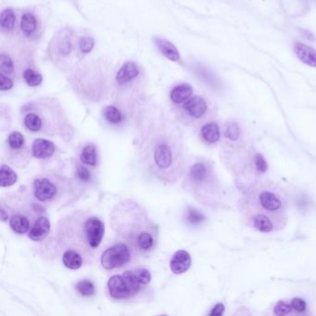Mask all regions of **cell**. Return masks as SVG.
<instances>
[{
	"label": "cell",
	"instance_id": "obj_1",
	"mask_svg": "<svg viewBox=\"0 0 316 316\" xmlns=\"http://www.w3.org/2000/svg\"><path fill=\"white\" fill-rule=\"evenodd\" d=\"M112 225L123 243L132 252L144 254L157 244L158 229L139 204L125 200L117 205L112 214Z\"/></svg>",
	"mask_w": 316,
	"mask_h": 316
},
{
	"label": "cell",
	"instance_id": "obj_2",
	"mask_svg": "<svg viewBox=\"0 0 316 316\" xmlns=\"http://www.w3.org/2000/svg\"><path fill=\"white\" fill-rule=\"evenodd\" d=\"M148 168L153 175L167 183H174L180 176L181 150L179 142L166 136H158L141 146Z\"/></svg>",
	"mask_w": 316,
	"mask_h": 316
},
{
	"label": "cell",
	"instance_id": "obj_3",
	"mask_svg": "<svg viewBox=\"0 0 316 316\" xmlns=\"http://www.w3.org/2000/svg\"><path fill=\"white\" fill-rule=\"evenodd\" d=\"M132 250L123 242L113 245L102 253L100 263L106 270H113L121 268L125 264H129L132 259Z\"/></svg>",
	"mask_w": 316,
	"mask_h": 316
},
{
	"label": "cell",
	"instance_id": "obj_4",
	"mask_svg": "<svg viewBox=\"0 0 316 316\" xmlns=\"http://www.w3.org/2000/svg\"><path fill=\"white\" fill-rule=\"evenodd\" d=\"M58 186L47 177L37 178L33 183L34 197L42 202H47L58 195Z\"/></svg>",
	"mask_w": 316,
	"mask_h": 316
},
{
	"label": "cell",
	"instance_id": "obj_5",
	"mask_svg": "<svg viewBox=\"0 0 316 316\" xmlns=\"http://www.w3.org/2000/svg\"><path fill=\"white\" fill-rule=\"evenodd\" d=\"M108 289L111 297L115 300L126 301L134 297L132 290L123 275H115L111 277L108 282Z\"/></svg>",
	"mask_w": 316,
	"mask_h": 316
},
{
	"label": "cell",
	"instance_id": "obj_6",
	"mask_svg": "<svg viewBox=\"0 0 316 316\" xmlns=\"http://www.w3.org/2000/svg\"><path fill=\"white\" fill-rule=\"evenodd\" d=\"M259 204L264 211L269 212H277L283 208L282 199L277 196L275 192L264 190L260 193Z\"/></svg>",
	"mask_w": 316,
	"mask_h": 316
},
{
	"label": "cell",
	"instance_id": "obj_7",
	"mask_svg": "<svg viewBox=\"0 0 316 316\" xmlns=\"http://www.w3.org/2000/svg\"><path fill=\"white\" fill-rule=\"evenodd\" d=\"M191 266L190 254L185 250H178L171 258L170 263L171 271L175 275L184 274Z\"/></svg>",
	"mask_w": 316,
	"mask_h": 316
},
{
	"label": "cell",
	"instance_id": "obj_8",
	"mask_svg": "<svg viewBox=\"0 0 316 316\" xmlns=\"http://www.w3.org/2000/svg\"><path fill=\"white\" fill-rule=\"evenodd\" d=\"M50 232L49 220L45 216L37 218L35 223L28 233V237L33 241H41L45 239Z\"/></svg>",
	"mask_w": 316,
	"mask_h": 316
},
{
	"label": "cell",
	"instance_id": "obj_9",
	"mask_svg": "<svg viewBox=\"0 0 316 316\" xmlns=\"http://www.w3.org/2000/svg\"><path fill=\"white\" fill-rule=\"evenodd\" d=\"M183 108L192 118L199 119L207 112V103L200 97H193L184 102Z\"/></svg>",
	"mask_w": 316,
	"mask_h": 316
},
{
	"label": "cell",
	"instance_id": "obj_10",
	"mask_svg": "<svg viewBox=\"0 0 316 316\" xmlns=\"http://www.w3.org/2000/svg\"><path fill=\"white\" fill-rule=\"evenodd\" d=\"M55 152V146L51 141L46 139H38L33 141L32 153L33 157L37 158H46L51 157Z\"/></svg>",
	"mask_w": 316,
	"mask_h": 316
},
{
	"label": "cell",
	"instance_id": "obj_11",
	"mask_svg": "<svg viewBox=\"0 0 316 316\" xmlns=\"http://www.w3.org/2000/svg\"><path fill=\"white\" fill-rule=\"evenodd\" d=\"M139 73V68L135 62L126 61L119 70L116 75V81L120 85H125L135 79Z\"/></svg>",
	"mask_w": 316,
	"mask_h": 316
},
{
	"label": "cell",
	"instance_id": "obj_12",
	"mask_svg": "<svg viewBox=\"0 0 316 316\" xmlns=\"http://www.w3.org/2000/svg\"><path fill=\"white\" fill-rule=\"evenodd\" d=\"M294 50L298 56L305 64L316 67V50L302 43H296Z\"/></svg>",
	"mask_w": 316,
	"mask_h": 316
},
{
	"label": "cell",
	"instance_id": "obj_13",
	"mask_svg": "<svg viewBox=\"0 0 316 316\" xmlns=\"http://www.w3.org/2000/svg\"><path fill=\"white\" fill-rule=\"evenodd\" d=\"M155 44L158 46L159 51L168 59L171 61H178L180 59V54L175 46L168 40L155 37Z\"/></svg>",
	"mask_w": 316,
	"mask_h": 316
},
{
	"label": "cell",
	"instance_id": "obj_14",
	"mask_svg": "<svg viewBox=\"0 0 316 316\" xmlns=\"http://www.w3.org/2000/svg\"><path fill=\"white\" fill-rule=\"evenodd\" d=\"M62 263L67 268L72 270H77L84 264V259L77 250H65L62 255Z\"/></svg>",
	"mask_w": 316,
	"mask_h": 316
},
{
	"label": "cell",
	"instance_id": "obj_15",
	"mask_svg": "<svg viewBox=\"0 0 316 316\" xmlns=\"http://www.w3.org/2000/svg\"><path fill=\"white\" fill-rule=\"evenodd\" d=\"M9 225L11 229L20 235H23L30 229V222L29 219L23 214H13L9 220Z\"/></svg>",
	"mask_w": 316,
	"mask_h": 316
},
{
	"label": "cell",
	"instance_id": "obj_16",
	"mask_svg": "<svg viewBox=\"0 0 316 316\" xmlns=\"http://www.w3.org/2000/svg\"><path fill=\"white\" fill-rule=\"evenodd\" d=\"M192 90L191 86L187 84L184 85H180V86H175L171 92V101L175 104H180L185 102L187 99L191 97Z\"/></svg>",
	"mask_w": 316,
	"mask_h": 316
},
{
	"label": "cell",
	"instance_id": "obj_17",
	"mask_svg": "<svg viewBox=\"0 0 316 316\" xmlns=\"http://www.w3.org/2000/svg\"><path fill=\"white\" fill-rule=\"evenodd\" d=\"M18 180L17 173L7 165H1L0 170V185L1 187H7L13 185Z\"/></svg>",
	"mask_w": 316,
	"mask_h": 316
},
{
	"label": "cell",
	"instance_id": "obj_18",
	"mask_svg": "<svg viewBox=\"0 0 316 316\" xmlns=\"http://www.w3.org/2000/svg\"><path fill=\"white\" fill-rule=\"evenodd\" d=\"M202 138L209 143H216L220 139V129L219 126L214 123H210L203 125L201 128Z\"/></svg>",
	"mask_w": 316,
	"mask_h": 316
},
{
	"label": "cell",
	"instance_id": "obj_19",
	"mask_svg": "<svg viewBox=\"0 0 316 316\" xmlns=\"http://www.w3.org/2000/svg\"><path fill=\"white\" fill-rule=\"evenodd\" d=\"M253 226L263 233H270L274 230V224L271 222L270 218L265 214L259 213L252 219Z\"/></svg>",
	"mask_w": 316,
	"mask_h": 316
},
{
	"label": "cell",
	"instance_id": "obj_20",
	"mask_svg": "<svg viewBox=\"0 0 316 316\" xmlns=\"http://www.w3.org/2000/svg\"><path fill=\"white\" fill-rule=\"evenodd\" d=\"M21 31L26 36H31L36 30V20L33 14L24 13L20 20Z\"/></svg>",
	"mask_w": 316,
	"mask_h": 316
},
{
	"label": "cell",
	"instance_id": "obj_21",
	"mask_svg": "<svg viewBox=\"0 0 316 316\" xmlns=\"http://www.w3.org/2000/svg\"><path fill=\"white\" fill-rule=\"evenodd\" d=\"M16 21V15L11 8H5L0 14L1 27L7 31L13 29Z\"/></svg>",
	"mask_w": 316,
	"mask_h": 316
},
{
	"label": "cell",
	"instance_id": "obj_22",
	"mask_svg": "<svg viewBox=\"0 0 316 316\" xmlns=\"http://www.w3.org/2000/svg\"><path fill=\"white\" fill-rule=\"evenodd\" d=\"M81 161L84 164L95 166L97 164V150L94 145H87L83 149L81 154Z\"/></svg>",
	"mask_w": 316,
	"mask_h": 316
},
{
	"label": "cell",
	"instance_id": "obj_23",
	"mask_svg": "<svg viewBox=\"0 0 316 316\" xmlns=\"http://www.w3.org/2000/svg\"><path fill=\"white\" fill-rule=\"evenodd\" d=\"M189 175L195 183H202L208 176V170L203 163L197 162L192 166Z\"/></svg>",
	"mask_w": 316,
	"mask_h": 316
},
{
	"label": "cell",
	"instance_id": "obj_24",
	"mask_svg": "<svg viewBox=\"0 0 316 316\" xmlns=\"http://www.w3.org/2000/svg\"><path fill=\"white\" fill-rule=\"evenodd\" d=\"M27 129L32 132H38L42 129V120L38 115L34 113H28L23 120Z\"/></svg>",
	"mask_w": 316,
	"mask_h": 316
},
{
	"label": "cell",
	"instance_id": "obj_25",
	"mask_svg": "<svg viewBox=\"0 0 316 316\" xmlns=\"http://www.w3.org/2000/svg\"><path fill=\"white\" fill-rule=\"evenodd\" d=\"M104 117L109 123L113 124V125L120 124L122 122V119H123L122 113L114 106L106 107L105 110H104Z\"/></svg>",
	"mask_w": 316,
	"mask_h": 316
},
{
	"label": "cell",
	"instance_id": "obj_26",
	"mask_svg": "<svg viewBox=\"0 0 316 316\" xmlns=\"http://www.w3.org/2000/svg\"><path fill=\"white\" fill-rule=\"evenodd\" d=\"M75 289L82 296H92L93 294H95V292H96L94 284L91 281H89V280H82V281H80V282L76 284Z\"/></svg>",
	"mask_w": 316,
	"mask_h": 316
},
{
	"label": "cell",
	"instance_id": "obj_27",
	"mask_svg": "<svg viewBox=\"0 0 316 316\" xmlns=\"http://www.w3.org/2000/svg\"><path fill=\"white\" fill-rule=\"evenodd\" d=\"M23 79L27 85L30 86H37L41 85L43 78L39 73H34L33 70L27 69L23 72Z\"/></svg>",
	"mask_w": 316,
	"mask_h": 316
},
{
	"label": "cell",
	"instance_id": "obj_28",
	"mask_svg": "<svg viewBox=\"0 0 316 316\" xmlns=\"http://www.w3.org/2000/svg\"><path fill=\"white\" fill-rule=\"evenodd\" d=\"M7 144L10 147V149H12L14 151L20 150L24 145V138L20 132L15 131L8 136Z\"/></svg>",
	"mask_w": 316,
	"mask_h": 316
},
{
	"label": "cell",
	"instance_id": "obj_29",
	"mask_svg": "<svg viewBox=\"0 0 316 316\" xmlns=\"http://www.w3.org/2000/svg\"><path fill=\"white\" fill-rule=\"evenodd\" d=\"M0 71L2 73L10 74L13 73L14 66L12 59L6 54L0 55Z\"/></svg>",
	"mask_w": 316,
	"mask_h": 316
},
{
	"label": "cell",
	"instance_id": "obj_30",
	"mask_svg": "<svg viewBox=\"0 0 316 316\" xmlns=\"http://www.w3.org/2000/svg\"><path fill=\"white\" fill-rule=\"evenodd\" d=\"M79 46L82 52L85 54L91 52L95 46V40L93 39L92 37H87V36L82 37L80 39Z\"/></svg>",
	"mask_w": 316,
	"mask_h": 316
},
{
	"label": "cell",
	"instance_id": "obj_31",
	"mask_svg": "<svg viewBox=\"0 0 316 316\" xmlns=\"http://www.w3.org/2000/svg\"><path fill=\"white\" fill-rule=\"evenodd\" d=\"M135 272H136V275L139 278L140 283L144 286H147L148 284H150L151 280H152V274L150 271L147 270L145 268H141V269H138Z\"/></svg>",
	"mask_w": 316,
	"mask_h": 316
},
{
	"label": "cell",
	"instance_id": "obj_32",
	"mask_svg": "<svg viewBox=\"0 0 316 316\" xmlns=\"http://www.w3.org/2000/svg\"><path fill=\"white\" fill-rule=\"evenodd\" d=\"M187 221L192 224H198L204 221V216L194 209H189L187 212Z\"/></svg>",
	"mask_w": 316,
	"mask_h": 316
},
{
	"label": "cell",
	"instance_id": "obj_33",
	"mask_svg": "<svg viewBox=\"0 0 316 316\" xmlns=\"http://www.w3.org/2000/svg\"><path fill=\"white\" fill-rule=\"evenodd\" d=\"M292 310L293 308L290 304L284 303V302H279L275 307V315L276 316H286V315H289Z\"/></svg>",
	"mask_w": 316,
	"mask_h": 316
},
{
	"label": "cell",
	"instance_id": "obj_34",
	"mask_svg": "<svg viewBox=\"0 0 316 316\" xmlns=\"http://www.w3.org/2000/svg\"><path fill=\"white\" fill-rule=\"evenodd\" d=\"M225 136L227 139L233 140V141L237 140L240 136V129H239L238 125L237 124H232V125H229L226 129Z\"/></svg>",
	"mask_w": 316,
	"mask_h": 316
},
{
	"label": "cell",
	"instance_id": "obj_35",
	"mask_svg": "<svg viewBox=\"0 0 316 316\" xmlns=\"http://www.w3.org/2000/svg\"><path fill=\"white\" fill-rule=\"evenodd\" d=\"M13 87V81L8 78L3 73H0V89L2 91H7Z\"/></svg>",
	"mask_w": 316,
	"mask_h": 316
},
{
	"label": "cell",
	"instance_id": "obj_36",
	"mask_svg": "<svg viewBox=\"0 0 316 316\" xmlns=\"http://www.w3.org/2000/svg\"><path fill=\"white\" fill-rule=\"evenodd\" d=\"M76 172L78 177L83 181V182H88L90 180V171H88V169L86 168L85 166H77Z\"/></svg>",
	"mask_w": 316,
	"mask_h": 316
},
{
	"label": "cell",
	"instance_id": "obj_37",
	"mask_svg": "<svg viewBox=\"0 0 316 316\" xmlns=\"http://www.w3.org/2000/svg\"><path fill=\"white\" fill-rule=\"evenodd\" d=\"M291 306H292L293 310H295L296 312H299V313H303L306 310V303L300 298L293 299L291 302Z\"/></svg>",
	"mask_w": 316,
	"mask_h": 316
},
{
	"label": "cell",
	"instance_id": "obj_38",
	"mask_svg": "<svg viewBox=\"0 0 316 316\" xmlns=\"http://www.w3.org/2000/svg\"><path fill=\"white\" fill-rule=\"evenodd\" d=\"M255 163H256V167H257L258 170L261 172H264V171H267L268 164H267V162L265 161V159H264V157L261 154H257Z\"/></svg>",
	"mask_w": 316,
	"mask_h": 316
},
{
	"label": "cell",
	"instance_id": "obj_39",
	"mask_svg": "<svg viewBox=\"0 0 316 316\" xmlns=\"http://www.w3.org/2000/svg\"><path fill=\"white\" fill-rule=\"evenodd\" d=\"M224 304H222V303H218L216 304L215 306H214V308L212 309L211 313H210V316H223V314H224Z\"/></svg>",
	"mask_w": 316,
	"mask_h": 316
},
{
	"label": "cell",
	"instance_id": "obj_40",
	"mask_svg": "<svg viewBox=\"0 0 316 316\" xmlns=\"http://www.w3.org/2000/svg\"><path fill=\"white\" fill-rule=\"evenodd\" d=\"M7 218H8V214H7V212H6V211H5L4 207H2V208H1V220H2V221H6V220H7Z\"/></svg>",
	"mask_w": 316,
	"mask_h": 316
}]
</instances>
